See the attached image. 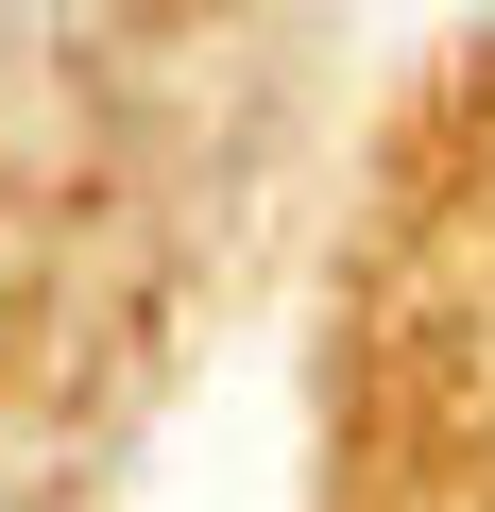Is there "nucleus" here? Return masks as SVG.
I'll use <instances>...</instances> for the list:
<instances>
[]
</instances>
